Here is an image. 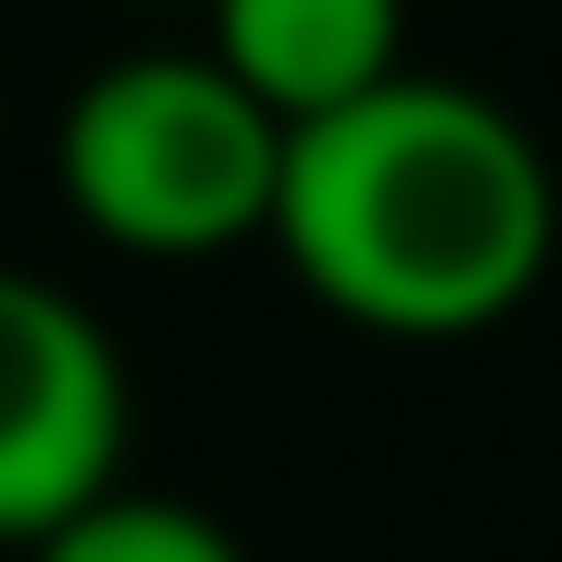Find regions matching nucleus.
<instances>
[{
  "label": "nucleus",
  "mask_w": 562,
  "mask_h": 562,
  "mask_svg": "<svg viewBox=\"0 0 562 562\" xmlns=\"http://www.w3.org/2000/svg\"><path fill=\"white\" fill-rule=\"evenodd\" d=\"M552 240V157L480 83L396 74L364 104L281 136L271 250L355 334L469 344L542 292Z\"/></svg>",
  "instance_id": "nucleus-1"
},
{
  "label": "nucleus",
  "mask_w": 562,
  "mask_h": 562,
  "mask_svg": "<svg viewBox=\"0 0 562 562\" xmlns=\"http://www.w3.org/2000/svg\"><path fill=\"white\" fill-rule=\"evenodd\" d=\"M63 199L136 261H220L271 240L281 125L209 53H125L63 104Z\"/></svg>",
  "instance_id": "nucleus-2"
},
{
  "label": "nucleus",
  "mask_w": 562,
  "mask_h": 562,
  "mask_svg": "<svg viewBox=\"0 0 562 562\" xmlns=\"http://www.w3.org/2000/svg\"><path fill=\"white\" fill-rule=\"evenodd\" d=\"M125 480V355L63 281L0 261V542L32 552Z\"/></svg>",
  "instance_id": "nucleus-3"
},
{
  "label": "nucleus",
  "mask_w": 562,
  "mask_h": 562,
  "mask_svg": "<svg viewBox=\"0 0 562 562\" xmlns=\"http://www.w3.org/2000/svg\"><path fill=\"white\" fill-rule=\"evenodd\" d=\"M209 63L292 136L406 74V0H209Z\"/></svg>",
  "instance_id": "nucleus-4"
},
{
  "label": "nucleus",
  "mask_w": 562,
  "mask_h": 562,
  "mask_svg": "<svg viewBox=\"0 0 562 562\" xmlns=\"http://www.w3.org/2000/svg\"><path fill=\"white\" fill-rule=\"evenodd\" d=\"M32 562H250L209 521L199 501H167V490H104L94 510H74L63 531H42Z\"/></svg>",
  "instance_id": "nucleus-5"
}]
</instances>
